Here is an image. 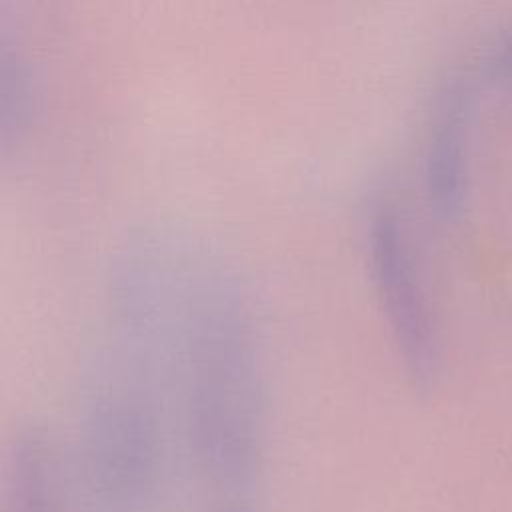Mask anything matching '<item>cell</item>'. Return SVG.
Segmentation results:
<instances>
[{
    "mask_svg": "<svg viewBox=\"0 0 512 512\" xmlns=\"http://www.w3.org/2000/svg\"><path fill=\"white\" fill-rule=\"evenodd\" d=\"M172 370L198 476L230 496L248 490L268 446L264 340L246 280L222 258H192Z\"/></svg>",
    "mask_w": 512,
    "mask_h": 512,
    "instance_id": "6da1fadb",
    "label": "cell"
},
{
    "mask_svg": "<svg viewBox=\"0 0 512 512\" xmlns=\"http://www.w3.org/2000/svg\"><path fill=\"white\" fill-rule=\"evenodd\" d=\"M90 356L74 430V472L92 512H154L166 472L156 358L104 338Z\"/></svg>",
    "mask_w": 512,
    "mask_h": 512,
    "instance_id": "7a4b0ae2",
    "label": "cell"
},
{
    "mask_svg": "<svg viewBox=\"0 0 512 512\" xmlns=\"http://www.w3.org/2000/svg\"><path fill=\"white\" fill-rule=\"evenodd\" d=\"M364 262L392 350L414 390H428L440 370V328L420 246L404 206L378 196L364 224Z\"/></svg>",
    "mask_w": 512,
    "mask_h": 512,
    "instance_id": "3957f363",
    "label": "cell"
},
{
    "mask_svg": "<svg viewBox=\"0 0 512 512\" xmlns=\"http://www.w3.org/2000/svg\"><path fill=\"white\" fill-rule=\"evenodd\" d=\"M68 466L52 432L18 426L4 454V512H70Z\"/></svg>",
    "mask_w": 512,
    "mask_h": 512,
    "instance_id": "277c9868",
    "label": "cell"
},
{
    "mask_svg": "<svg viewBox=\"0 0 512 512\" xmlns=\"http://www.w3.org/2000/svg\"><path fill=\"white\" fill-rule=\"evenodd\" d=\"M426 188L434 212L452 220L466 196V94L454 84L442 98L426 164Z\"/></svg>",
    "mask_w": 512,
    "mask_h": 512,
    "instance_id": "5b68a950",
    "label": "cell"
},
{
    "mask_svg": "<svg viewBox=\"0 0 512 512\" xmlns=\"http://www.w3.org/2000/svg\"><path fill=\"white\" fill-rule=\"evenodd\" d=\"M494 66H496V70L502 78L512 80V38L498 52V56L494 60Z\"/></svg>",
    "mask_w": 512,
    "mask_h": 512,
    "instance_id": "8992f818",
    "label": "cell"
},
{
    "mask_svg": "<svg viewBox=\"0 0 512 512\" xmlns=\"http://www.w3.org/2000/svg\"><path fill=\"white\" fill-rule=\"evenodd\" d=\"M210 512H254L252 508H248L244 502H238V500H226L222 502L220 506L212 508Z\"/></svg>",
    "mask_w": 512,
    "mask_h": 512,
    "instance_id": "52a82bcc",
    "label": "cell"
}]
</instances>
